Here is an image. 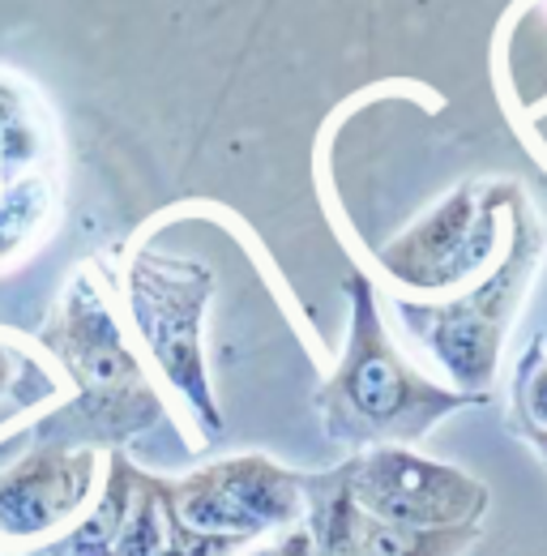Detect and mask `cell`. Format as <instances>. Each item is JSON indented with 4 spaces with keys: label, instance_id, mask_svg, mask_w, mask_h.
<instances>
[{
    "label": "cell",
    "instance_id": "obj_11",
    "mask_svg": "<svg viewBox=\"0 0 547 556\" xmlns=\"http://www.w3.org/2000/svg\"><path fill=\"white\" fill-rule=\"evenodd\" d=\"M56 206H61L56 167L30 172L9 189H0V266H13L43 244V236L56 223Z\"/></svg>",
    "mask_w": 547,
    "mask_h": 556
},
{
    "label": "cell",
    "instance_id": "obj_5",
    "mask_svg": "<svg viewBox=\"0 0 547 556\" xmlns=\"http://www.w3.org/2000/svg\"><path fill=\"white\" fill-rule=\"evenodd\" d=\"M240 544L202 535L180 522L171 505V480L145 476L129 454L107 450L99 501L68 527L56 544L30 556H236Z\"/></svg>",
    "mask_w": 547,
    "mask_h": 556
},
{
    "label": "cell",
    "instance_id": "obj_10",
    "mask_svg": "<svg viewBox=\"0 0 547 556\" xmlns=\"http://www.w3.org/2000/svg\"><path fill=\"white\" fill-rule=\"evenodd\" d=\"M56 167V121L26 77L0 73V189Z\"/></svg>",
    "mask_w": 547,
    "mask_h": 556
},
{
    "label": "cell",
    "instance_id": "obj_14",
    "mask_svg": "<svg viewBox=\"0 0 547 556\" xmlns=\"http://www.w3.org/2000/svg\"><path fill=\"white\" fill-rule=\"evenodd\" d=\"M479 540L475 527H449V531H407L390 522L364 518L359 556H462Z\"/></svg>",
    "mask_w": 547,
    "mask_h": 556
},
{
    "label": "cell",
    "instance_id": "obj_17",
    "mask_svg": "<svg viewBox=\"0 0 547 556\" xmlns=\"http://www.w3.org/2000/svg\"><path fill=\"white\" fill-rule=\"evenodd\" d=\"M522 441H526V445H535V454L547 463V432H522Z\"/></svg>",
    "mask_w": 547,
    "mask_h": 556
},
{
    "label": "cell",
    "instance_id": "obj_2",
    "mask_svg": "<svg viewBox=\"0 0 547 556\" xmlns=\"http://www.w3.org/2000/svg\"><path fill=\"white\" fill-rule=\"evenodd\" d=\"M346 300H351L346 351L334 377L317 390V412L330 441L351 450L415 445L445 416L487 403L454 386H436L415 364H407V355L394 348L381 321L377 291L364 275L346 278Z\"/></svg>",
    "mask_w": 547,
    "mask_h": 556
},
{
    "label": "cell",
    "instance_id": "obj_1",
    "mask_svg": "<svg viewBox=\"0 0 547 556\" xmlns=\"http://www.w3.org/2000/svg\"><path fill=\"white\" fill-rule=\"evenodd\" d=\"M39 339L68 372L73 399L39 419L35 445L120 450L137 432L163 424V399L120 334V321L90 266L65 282Z\"/></svg>",
    "mask_w": 547,
    "mask_h": 556
},
{
    "label": "cell",
    "instance_id": "obj_18",
    "mask_svg": "<svg viewBox=\"0 0 547 556\" xmlns=\"http://www.w3.org/2000/svg\"><path fill=\"white\" fill-rule=\"evenodd\" d=\"M236 556H278V544L274 548H253V553H236Z\"/></svg>",
    "mask_w": 547,
    "mask_h": 556
},
{
    "label": "cell",
    "instance_id": "obj_6",
    "mask_svg": "<svg viewBox=\"0 0 547 556\" xmlns=\"http://www.w3.org/2000/svg\"><path fill=\"white\" fill-rule=\"evenodd\" d=\"M518 180H467L381 249V266L410 291L454 295L492 270Z\"/></svg>",
    "mask_w": 547,
    "mask_h": 556
},
{
    "label": "cell",
    "instance_id": "obj_3",
    "mask_svg": "<svg viewBox=\"0 0 547 556\" xmlns=\"http://www.w3.org/2000/svg\"><path fill=\"white\" fill-rule=\"evenodd\" d=\"M539 257H544V227L518 185V193L509 198V214H505V257L492 262L487 275L449 300H398L394 304L403 317V330L436 359V368L449 377L454 390L487 399L505 334L513 326L518 304L526 300L535 282Z\"/></svg>",
    "mask_w": 547,
    "mask_h": 556
},
{
    "label": "cell",
    "instance_id": "obj_8",
    "mask_svg": "<svg viewBox=\"0 0 547 556\" xmlns=\"http://www.w3.org/2000/svg\"><path fill=\"white\" fill-rule=\"evenodd\" d=\"M171 505L185 527L244 548L257 535H282L300 527L304 484L300 471L278 467L266 454H236L185 480H171Z\"/></svg>",
    "mask_w": 547,
    "mask_h": 556
},
{
    "label": "cell",
    "instance_id": "obj_13",
    "mask_svg": "<svg viewBox=\"0 0 547 556\" xmlns=\"http://www.w3.org/2000/svg\"><path fill=\"white\" fill-rule=\"evenodd\" d=\"M61 399V377L9 334H0V428Z\"/></svg>",
    "mask_w": 547,
    "mask_h": 556
},
{
    "label": "cell",
    "instance_id": "obj_12",
    "mask_svg": "<svg viewBox=\"0 0 547 556\" xmlns=\"http://www.w3.org/2000/svg\"><path fill=\"white\" fill-rule=\"evenodd\" d=\"M300 484H304V518H308L304 527L313 535V553L359 556L364 514L355 509L339 467H330V471H300Z\"/></svg>",
    "mask_w": 547,
    "mask_h": 556
},
{
    "label": "cell",
    "instance_id": "obj_4",
    "mask_svg": "<svg viewBox=\"0 0 547 556\" xmlns=\"http://www.w3.org/2000/svg\"><path fill=\"white\" fill-rule=\"evenodd\" d=\"M125 291H129V317H133L141 348L158 364L163 381L202 419L205 437H218L222 416H218V403L209 390L202 348L205 308L214 295V270L198 257L141 249L125 270Z\"/></svg>",
    "mask_w": 547,
    "mask_h": 556
},
{
    "label": "cell",
    "instance_id": "obj_16",
    "mask_svg": "<svg viewBox=\"0 0 547 556\" xmlns=\"http://www.w3.org/2000/svg\"><path fill=\"white\" fill-rule=\"evenodd\" d=\"M278 556H317L313 553V535H308V527H304V522L278 535Z\"/></svg>",
    "mask_w": 547,
    "mask_h": 556
},
{
    "label": "cell",
    "instance_id": "obj_7",
    "mask_svg": "<svg viewBox=\"0 0 547 556\" xmlns=\"http://www.w3.org/2000/svg\"><path fill=\"white\" fill-rule=\"evenodd\" d=\"M339 476L364 518L407 531L475 527L492 501L483 480L441 458H423L410 445L359 450L339 463Z\"/></svg>",
    "mask_w": 547,
    "mask_h": 556
},
{
    "label": "cell",
    "instance_id": "obj_9",
    "mask_svg": "<svg viewBox=\"0 0 547 556\" xmlns=\"http://www.w3.org/2000/svg\"><path fill=\"white\" fill-rule=\"evenodd\" d=\"M99 488V454L35 445L0 471V540H43L73 527Z\"/></svg>",
    "mask_w": 547,
    "mask_h": 556
},
{
    "label": "cell",
    "instance_id": "obj_15",
    "mask_svg": "<svg viewBox=\"0 0 547 556\" xmlns=\"http://www.w3.org/2000/svg\"><path fill=\"white\" fill-rule=\"evenodd\" d=\"M513 428L522 432H547V334L535 339L513 377Z\"/></svg>",
    "mask_w": 547,
    "mask_h": 556
}]
</instances>
